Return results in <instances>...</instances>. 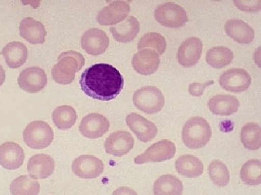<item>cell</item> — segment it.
I'll return each mask as SVG.
<instances>
[{"label": "cell", "instance_id": "5bb4252c", "mask_svg": "<svg viewBox=\"0 0 261 195\" xmlns=\"http://www.w3.org/2000/svg\"><path fill=\"white\" fill-rule=\"evenodd\" d=\"M81 44L87 54L97 56L107 50L109 47L110 39L106 32L101 29L90 28L84 32Z\"/></svg>", "mask_w": 261, "mask_h": 195}, {"label": "cell", "instance_id": "8d00e7d4", "mask_svg": "<svg viewBox=\"0 0 261 195\" xmlns=\"http://www.w3.org/2000/svg\"><path fill=\"white\" fill-rule=\"evenodd\" d=\"M5 78H6V74L5 71L2 64H0V87L4 83Z\"/></svg>", "mask_w": 261, "mask_h": 195}, {"label": "cell", "instance_id": "9a60e30c", "mask_svg": "<svg viewBox=\"0 0 261 195\" xmlns=\"http://www.w3.org/2000/svg\"><path fill=\"white\" fill-rule=\"evenodd\" d=\"M135 145V139L130 133L117 131L108 137L105 142L106 153L113 156L122 157L129 153Z\"/></svg>", "mask_w": 261, "mask_h": 195}, {"label": "cell", "instance_id": "52a82bcc", "mask_svg": "<svg viewBox=\"0 0 261 195\" xmlns=\"http://www.w3.org/2000/svg\"><path fill=\"white\" fill-rule=\"evenodd\" d=\"M176 145L171 140H163L149 147L143 153L135 158L136 164L159 162L170 160L175 156Z\"/></svg>", "mask_w": 261, "mask_h": 195}, {"label": "cell", "instance_id": "cb8c5ba5", "mask_svg": "<svg viewBox=\"0 0 261 195\" xmlns=\"http://www.w3.org/2000/svg\"><path fill=\"white\" fill-rule=\"evenodd\" d=\"M110 30L117 42H130L137 37V34L140 32V22L135 17L130 15L121 23L111 27Z\"/></svg>", "mask_w": 261, "mask_h": 195}, {"label": "cell", "instance_id": "1f68e13d", "mask_svg": "<svg viewBox=\"0 0 261 195\" xmlns=\"http://www.w3.org/2000/svg\"><path fill=\"white\" fill-rule=\"evenodd\" d=\"M147 48L154 49L159 55H162L167 48V42L161 34L154 32H147L141 38L137 45L138 50Z\"/></svg>", "mask_w": 261, "mask_h": 195}, {"label": "cell", "instance_id": "d6986e66", "mask_svg": "<svg viewBox=\"0 0 261 195\" xmlns=\"http://www.w3.org/2000/svg\"><path fill=\"white\" fill-rule=\"evenodd\" d=\"M56 169V162L50 155L37 154L29 159L27 170L31 176L38 179H45L50 177Z\"/></svg>", "mask_w": 261, "mask_h": 195}, {"label": "cell", "instance_id": "f546056e", "mask_svg": "<svg viewBox=\"0 0 261 195\" xmlns=\"http://www.w3.org/2000/svg\"><path fill=\"white\" fill-rule=\"evenodd\" d=\"M240 138L243 146L250 150H258L261 147V128L257 123H247L241 129Z\"/></svg>", "mask_w": 261, "mask_h": 195}, {"label": "cell", "instance_id": "7402d4cb", "mask_svg": "<svg viewBox=\"0 0 261 195\" xmlns=\"http://www.w3.org/2000/svg\"><path fill=\"white\" fill-rule=\"evenodd\" d=\"M240 105L236 97L226 94L214 95L207 102L211 112L218 116L231 115L238 112Z\"/></svg>", "mask_w": 261, "mask_h": 195}, {"label": "cell", "instance_id": "44dd1931", "mask_svg": "<svg viewBox=\"0 0 261 195\" xmlns=\"http://www.w3.org/2000/svg\"><path fill=\"white\" fill-rule=\"evenodd\" d=\"M19 30L20 37L30 44H42L45 42L47 31L44 25L31 17L21 20Z\"/></svg>", "mask_w": 261, "mask_h": 195}, {"label": "cell", "instance_id": "2e32d148", "mask_svg": "<svg viewBox=\"0 0 261 195\" xmlns=\"http://www.w3.org/2000/svg\"><path fill=\"white\" fill-rule=\"evenodd\" d=\"M202 41L197 37H190L184 41L178 48V63L185 68H191L198 62L202 55Z\"/></svg>", "mask_w": 261, "mask_h": 195}, {"label": "cell", "instance_id": "f1b7e54d", "mask_svg": "<svg viewBox=\"0 0 261 195\" xmlns=\"http://www.w3.org/2000/svg\"><path fill=\"white\" fill-rule=\"evenodd\" d=\"M53 122L60 129H70L77 120L76 112L73 107L68 105L60 106L53 113Z\"/></svg>", "mask_w": 261, "mask_h": 195}, {"label": "cell", "instance_id": "8992f818", "mask_svg": "<svg viewBox=\"0 0 261 195\" xmlns=\"http://www.w3.org/2000/svg\"><path fill=\"white\" fill-rule=\"evenodd\" d=\"M154 16L158 23L167 28H181L188 21L185 8L173 3L159 5L154 10Z\"/></svg>", "mask_w": 261, "mask_h": 195}, {"label": "cell", "instance_id": "6da1fadb", "mask_svg": "<svg viewBox=\"0 0 261 195\" xmlns=\"http://www.w3.org/2000/svg\"><path fill=\"white\" fill-rule=\"evenodd\" d=\"M80 83L82 90L89 97L109 102L121 93L124 80L121 73L112 65L98 63L84 70Z\"/></svg>", "mask_w": 261, "mask_h": 195}, {"label": "cell", "instance_id": "8fae6325", "mask_svg": "<svg viewBox=\"0 0 261 195\" xmlns=\"http://www.w3.org/2000/svg\"><path fill=\"white\" fill-rule=\"evenodd\" d=\"M109 128L110 121L106 116L99 113H90L81 121L80 132L85 138L97 139L106 134Z\"/></svg>", "mask_w": 261, "mask_h": 195}, {"label": "cell", "instance_id": "7a4b0ae2", "mask_svg": "<svg viewBox=\"0 0 261 195\" xmlns=\"http://www.w3.org/2000/svg\"><path fill=\"white\" fill-rule=\"evenodd\" d=\"M85 64L84 56L75 51H67L58 56V62L51 68V76L57 83L68 85L75 79V73Z\"/></svg>", "mask_w": 261, "mask_h": 195}, {"label": "cell", "instance_id": "d6a6232c", "mask_svg": "<svg viewBox=\"0 0 261 195\" xmlns=\"http://www.w3.org/2000/svg\"><path fill=\"white\" fill-rule=\"evenodd\" d=\"M207 171L211 180L216 185H228L230 181L229 171L224 162L219 160H215L209 164Z\"/></svg>", "mask_w": 261, "mask_h": 195}, {"label": "cell", "instance_id": "ac0fdd59", "mask_svg": "<svg viewBox=\"0 0 261 195\" xmlns=\"http://www.w3.org/2000/svg\"><path fill=\"white\" fill-rule=\"evenodd\" d=\"M25 153L18 143L7 142L0 145V165L8 170H16L23 164Z\"/></svg>", "mask_w": 261, "mask_h": 195}, {"label": "cell", "instance_id": "277c9868", "mask_svg": "<svg viewBox=\"0 0 261 195\" xmlns=\"http://www.w3.org/2000/svg\"><path fill=\"white\" fill-rule=\"evenodd\" d=\"M23 140L29 148L42 150L49 147L54 140V132L49 124L37 120L29 123L24 129Z\"/></svg>", "mask_w": 261, "mask_h": 195}, {"label": "cell", "instance_id": "e575fe53", "mask_svg": "<svg viewBox=\"0 0 261 195\" xmlns=\"http://www.w3.org/2000/svg\"><path fill=\"white\" fill-rule=\"evenodd\" d=\"M214 80H208L204 83H193L189 85L188 92L192 96H201L204 93V90L207 86L213 85Z\"/></svg>", "mask_w": 261, "mask_h": 195}, {"label": "cell", "instance_id": "3957f363", "mask_svg": "<svg viewBox=\"0 0 261 195\" xmlns=\"http://www.w3.org/2000/svg\"><path fill=\"white\" fill-rule=\"evenodd\" d=\"M182 141L187 148L200 149L205 147L212 137L208 121L201 116H194L185 123L182 129Z\"/></svg>", "mask_w": 261, "mask_h": 195}, {"label": "cell", "instance_id": "ba28073f", "mask_svg": "<svg viewBox=\"0 0 261 195\" xmlns=\"http://www.w3.org/2000/svg\"><path fill=\"white\" fill-rule=\"evenodd\" d=\"M250 74L241 68H231L226 70L219 78V84L224 90L233 93L245 91L251 85Z\"/></svg>", "mask_w": 261, "mask_h": 195}, {"label": "cell", "instance_id": "9c48e42d", "mask_svg": "<svg viewBox=\"0 0 261 195\" xmlns=\"http://www.w3.org/2000/svg\"><path fill=\"white\" fill-rule=\"evenodd\" d=\"M104 164L92 155H82L72 164V171L81 179H96L104 172Z\"/></svg>", "mask_w": 261, "mask_h": 195}, {"label": "cell", "instance_id": "83f0119b", "mask_svg": "<svg viewBox=\"0 0 261 195\" xmlns=\"http://www.w3.org/2000/svg\"><path fill=\"white\" fill-rule=\"evenodd\" d=\"M233 59V51L226 47H214L206 53V61L216 69H221L231 64Z\"/></svg>", "mask_w": 261, "mask_h": 195}, {"label": "cell", "instance_id": "484cf974", "mask_svg": "<svg viewBox=\"0 0 261 195\" xmlns=\"http://www.w3.org/2000/svg\"><path fill=\"white\" fill-rule=\"evenodd\" d=\"M181 181L171 174L161 176L154 183V195H182Z\"/></svg>", "mask_w": 261, "mask_h": 195}, {"label": "cell", "instance_id": "7c38bea8", "mask_svg": "<svg viewBox=\"0 0 261 195\" xmlns=\"http://www.w3.org/2000/svg\"><path fill=\"white\" fill-rule=\"evenodd\" d=\"M18 82L19 87L24 91L36 93L47 85V76L42 68L32 67L20 72Z\"/></svg>", "mask_w": 261, "mask_h": 195}, {"label": "cell", "instance_id": "d590c367", "mask_svg": "<svg viewBox=\"0 0 261 195\" xmlns=\"http://www.w3.org/2000/svg\"><path fill=\"white\" fill-rule=\"evenodd\" d=\"M112 195H138L134 189L127 186H122L113 191Z\"/></svg>", "mask_w": 261, "mask_h": 195}, {"label": "cell", "instance_id": "e0dca14e", "mask_svg": "<svg viewBox=\"0 0 261 195\" xmlns=\"http://www.w3.org/2000/svg\"><path fill=\"white\" fill-rule=\"evenodd\" d=\"M132 64L139 74L152 75L159 70L161 58L157 51L152 49H141L134 55Z\"/></svg>", "mask_w": 261, "mask_h": 195}, {"label": "cell", "instance_id": "30bf717a", "mask_svg": "<svg viewBox=\"0 0 261 195\" xmlns=\"http://www.w3.org/2000/svg\"><path fill=\"white\" fill-rule=\"evenodd\" d=\"M130 5L125 1H113L98 12L96 20L102 25H112L121 23L128 16Z\"/></svg>", "mask_w": 261, "mask_h": 195}, {"label": "cell", "instance_id": "4316f807", "mask_svg": "<svg viewBox=\"0 0 261 195\" xmlns=\"http://www.w3.org/2000/svg\"><path fill=\"white\" fill-rule=\"evenodd\" d=\"M12 195H38L40 184L31 175H22L12 181L10 186Z\"/></svg>", "mask_w": 261, "mask_h": 195}, {"label": "cell", "instance_id": "836d02e7", "mask_svg": "<svg viewBox=\"0 0 261 195\" xmlns=\"http://www.w3.org/2000/svg\"><path fill=\"white\" fill-rule=\"evenodd\" d=\"M235 6L242 10V11L247 12V13H256L261 10V1H233Z\"/></svg>", "mask_w": 261, "mask_h": 195}, {"label": "cell", "instance_id": "603a6c76", "mask_svg": "<svg viewBox=\"0 0 261 195\" xmlns=\"http://www.w3.org/2000/svg\"><path fill=\"white\" fill-rule=\"evenodd\" d=\"M4 56L8 66L12 69L20 68L28 58V49L23 43L12 42L5 46L0 53Z\"/></svg>", "mask_w": 261, "mask_h": 195}, {"label": "cell", "instance_id": "d4e9b609", "mask_svg": "<svg viewBox=\"0 0 261 195\" xmlns=\"http://www.w3.org/2000/svg\"><path fill=\"white\" fill-rule=\"evenodd\" d=\"M176 169L181 175L196 178L203 174L204 166L197 157L187 154L178 157L176 161Z\"/></svg>", "mask_w": 261, "mask_h": 195}, {"label": "cell", "instance_id": "4fadbf2b", "mask_svg": "<svg viewBox=\"0 0 261 195\" xmlns=\"http://www.w3.org/2000/svg\"><path fill=\"white\" fill-rule=\"evenodd\" d=\"M127 125L142 143H148L154 139L159 129L152 121L148 120L138 113L132 112L126 116Z\"/></svg>", "mask_w": 261, "mask_h": 195}, {"label": "cell", "instance_id": "ffe728a7", "mask_svg": "<svg viewBox=\"0 0 261 195\" xmlns=\"http://www.w3.org/2000/svg\"><path fill=\"white\" fill-rule=\"evenodd\" d=\"M224 30L228 37L241 44H250L255 39V30L240 19H231L225 23Z\"/></svg>", "mask_w": 261, "mask_h": 195}, {"label": "cell", "instance_id": "4dcf8cb0", "mask_svg": "<svg viewBox=\"0 0 261 195\" xmlns=\"http://www.w3.org/2000/svg\"><path fill=\"white\" fill-rule=\"evenodd\" d=\"M240 178L244 184L257 186L261 184V161L260 159H251L245 162L240 172Z\"/></svg>", "mask_w": 261, "mask_h": 195}, {"label": "cell", "instance_id": "5b68a950", "mask_svg": "<svg viewBox=\"0 0 261 195\" xmlns=\"http://www.w3.org/2000/svg\"><path fill=\"white\" fill-rule=\"evenodd\" d=\"M133 102L139 110L146 114H155L161 112L164 107L165 98L157 87L148 85L136 90Z\"/></svg>", "mask_w": 261, "mask_h": 195}]
</instances>
